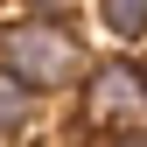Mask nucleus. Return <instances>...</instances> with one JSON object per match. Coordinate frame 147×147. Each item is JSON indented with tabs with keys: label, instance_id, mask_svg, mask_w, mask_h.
I'll return each mask as SVG.
<instances>
[{
	"label": "nucleus",
	"instance_id": "nucleus-1",
	"mask_svg": "<svg viewBox=\"0 0 147 147\" xmlns=\"http://www.w3.org/2000/svg\"><path fill=\"white\" fill-rule=\"evenodd\" d=\"M0 70H7L14 84H28L35 98H49V91L84 84L91 56H84L77 28H70L63 14H21V21L0 28Z\"/></svg>",
	"mask_w": 147,
	"mask_h": 147
},
{
	"label": "nucleus",
	"instance_id": "nucleus-2",
	"mask_svg": "<svg viewBox=\"0 0 147 147\" xmlns=\"http://www.w3.org/2000/svg\"><path fill=\"white\" fill-rule=\"evenodd\" d=\"M84 119L105 126V133H140L147 126V63L133 56H98L84 77Z\"/></svg>",
	"mask_w": 147,
	"mask_h": 147
},
{
	"label": "nucleus",
	"instance_id": "nucleus-3",
	"mask_svg": "<svg viewBox=\"0 0 147 147\" xmlns=\"http://www.w3.org/2000/svg\"><path fill=\"white\" fill-rule=\"evenodd\" d=\"M28 119H35V91H28V84H14L7 70H0V140L28 133Z\"/></svg>",
	"mask_w": 147,
	"mask_h": 147
},
{
	"label": "nucleus",
	"instance_id": "nucleus-4",
	"mask_svg": "<svg viewBox=\"0 0 147 147\" xmlns=\"http://www.w3.org/2000/svg\"><path fill=\"white\" fill-rule=\"evenodd\" d=\"M105 28H112V35H126V42H140V35H147V0H105Z\"/></svg>",
	"mask_w": 147,
	"mask_h": 147
},
{
	"label": "nucleus",
	"instance_id": "nucleus-5",
	"mask_svg": "<svg viewBox=\"0 0 147 147\" xmlns=\"http://www.w3.org/2000/svg\"><path fill=\"white\" fill-rule=\"evenodd\" d=\"M112 147H147V126H140V133H119Z\"/></svg>",
	"mask_w": 147,
	"mask_h": 147
}]
</instances>
